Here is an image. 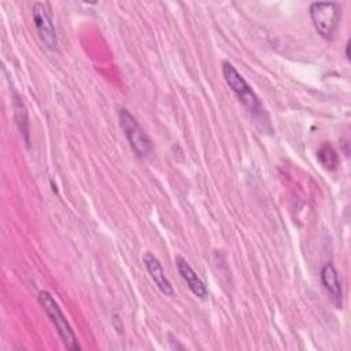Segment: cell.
<instances>
[{
  "label": "cell",
  "instance_id": "6",
  "mask_svg": "<svg viewBox=\"0 0 351 351\" xmlns=\"http://www.w3.org/2000/svg\"><path fill=\"white\" fill-rule=\"evenodd\" d=\"M143 262L145 265V269H147L149 277L158 287V289L166 296H173V293H174L173 285H171L170 280L166 277V273H165L159 259L152 252L147 251L143 256Z\"/></svg>",
  "mask_w": 351,
  "mask_h": 351
},
{
  "label": "cell",
  "instance_id": "5",
  "mask_svg": "<svg viewBox=\"0 0 351 351\" xmlns=\"http://www.w3.org/2000/svg\"><path fill=\"white\" fill-rule=\"evenodd\" d=\"M32 18L41 43L48 49H55L58 47V36L52 22V15H51L48 3H43V1L33 3Z\"/></svg>",
  "mask_w": 351,
  "mask_h": 351
},
{
  "label": "cell",
  "instance_id": "2",
  "mask_svg": "<svg viewBox=\"0 0 351 351\" xmlns=\"http://www.w3.org/2000/svg\"><path fill=\"white\" fill-rule=\"evenodd\" d=\"M37 298H38V303L41 304V307L49 317L51 322L56 328V332H58L59 337L62 339L63 344L66 346V348L71 350V351L81 350V346H80L69 321L66 319L64 314L62 313L58 302L55 300V298L48 291H41Z\"/></svg>",
  "mask_w": 351,
  "mask_h": 351
},
{
  "label": "cell",
  "instance_id": "7",
  "mask_svg": "<svg viewBox=\"0 0 351 351\" xmlns=\"http://www.w3.org/2000/svg\"><path fill=\"white\" fill-rule=\"evenodd\" d=\"M321 282L330 296L332 303L337 307L341 308V300H343V291H341V284L339 280V274L332 263H326L321 269Z\"/></svg>",
  "mask_w": 351,
  "mask_h": 351
},
{
  "label": "cell",
  "instance_id": "3",
  "mask_svg": "<svg viewBox=\"0 0 351 351\" xmlns=\"http://www.w3.org/2000/svg\"><path fill=\"white\" fill-rule=\"evenodd\" d=\"M118 118L121 129L123 130V134L133 152L140 158L149 155L152 152V140L138 125L137 119L126 108H119Z\"/></svg>",
  "mask_w": 351,
  "mask_h": 351
},
{
  "label": "cell",
  "instance_id": "1",
  "mask_svg": "<svg viewBox=\"0 0 351 351\" xmlns=\"http://www.w3.org/2000/svg\"><path fill=\"white\" fill-rule=\"evenodd\" d=\"M222 75L228 86L234 92L240 103L254 115L258 117L262 114V104L259 97L244 80V77L237 71V69L228 60L222 62Z\"/></svg>",
  "mask_w": 351,
  "mask_h": 351
},
{
  "label": "cell",
  "instance_id": "8",
  "mask_svg": "<svg viewBox=\"0 0 351 351\" xmlns=\"http://www.w3.org/2000/svg\"><path fill=\"white\" fill-rule=\"evenodd\" d=\"M176 265H177L178 273L181 274L182 280L186 282L191 292L195 296H197L200 299H204L207 296V288H206L204 282L202 281V278L192 269V266L186 262V259H184L182 256H177L176 258Z\"/></svg>",
  "mask_w": 351,
  "mask_h": 351
},
{
  "label": "cell",
  "instance_id": "12",
  "mask_svg": "<svg viewBox=\"0 0 351 351\" xmlns=\"http://www.w3.org/2000/svg\"><path fill=\"white\" fill-rule=\"evenodd\" d=\"M346 56H347V59H350V43H347V45H346Z\"/></svg>",
  "mask_w": 351,
  "mask_h": 351
},
{
  "label": "cell",
  "instance_id": "11",
  "mask_svg": "<svg viewBox=\"0 0 351 351\" xmlns=\"http://www.w3.org/2000/svg\"><path fill=\"white\" fill-rule=\"evenodd\" d=\"M112 326H114V329L118 332V333H123V324H122V321H121V318L117 315V314H114L112 315Z\"/></svg>",
  "mask_w": 351,
  "mask_h": 351
},
{
  "label": "cell",
  "instance_id": "10",
  "mask_svg": "<svg viewBox=\"0 0 351 351\" xmlns=\"http://www.w3.org/2000/svg\"><path fill=\"white\" fill-rule=\"evenodd\" d=\"M318 156H326V159H329V160H328V166H329V169L335 167V166H336V163H337L336 152L333 151V148H332L330 145H324V147L319 149Z\"/></svg>",
  "mask_w": 351,
  "mask_h": 351
},
{
  "label": "cell",
  "instance_id": "4",
  "mask_svg": "<svg viewBox=\"0 0 351 351\" xmlns=\"http://www.w3.org/2000/svg\"><path fill=\"white\" fill-rule=\"evenodd\" d=\"M341 7L339 3H313L310 5V18L318 34L330 40L339 26Z\"/></svg>",
  "mask_w": 351,
  "mask_h": 351
},
{
  "label": "cell",
  "instance_id": "9",
  "mask_svg": "<svg viewBox=\"0 0 351 351\" xmlns=\"http://www.w3.org/2000/svg\"><path fill=\"white\" fill-rule=\"evenodd\" d=\"M15 114H16V122L21 130V134L25 137V143L29 145V122H27V114L25 110V106L22 101H15Z\"/></svg>",
  "mask_w": 351,
  "mask_h": 351
}]
</instances>
